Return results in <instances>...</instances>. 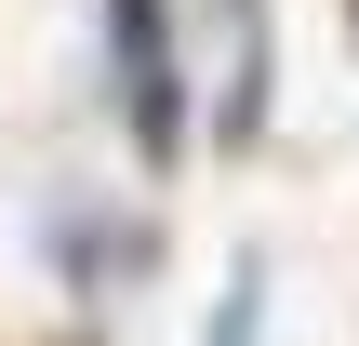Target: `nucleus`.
<instances>
[{"mask_svg":"<svg viewBox=\"0 0 359 346\" xmlns=\"http://www.w3.org/2000/svg\"><path fill=\"white\" fill-rule=\"evenodd\" d=\"M147 253H160V240H147V227H93V213H80V200H67V213H53V267H67V293H107V280H133V267H147Z\"/></svg>","mask_w":359,"mask_h":346,"instance_id":"2","label":"nucleus"},{"mask_svg":"<svg viewBox=\"0 0 359 346\" xmlns=\"http://www.w3.org/2000/svg\"><path fill=\"white\" fill-rule=\"evenodd\" d=\"M107 67H120V133L147 173L187 160V53H173V13L160 0H107Z\"/></svg>","mask_w":359,"mask_h":346,"instance_id":"1","label":"nucleus"},{"mask_svg":"<svg viewBox=\"0 0 359 346\" xmlns=\"http://www.w3.org/2000/svg\"><path fill=\"white\" fill-rule=\"evenodd\" d=\"M346 27H359V0H346Z\"/></svg>","mask_w":359,"mask_h":346,"instance_id":"4","label":"nucleus"},{"mask_svg":"<svg viewBox=\"0 0 359 346\" xmlns=\"http://www.w3.org/2000/svg\"><path fill=\"white\" fill-rule=\"evenodd\" d=\"M266 320V267H226V307H213V346H253Z\"/></svg>","mask_w":359,"mask_h":346,"instance_id":"3","label":"nucleus"}]
</instances>
